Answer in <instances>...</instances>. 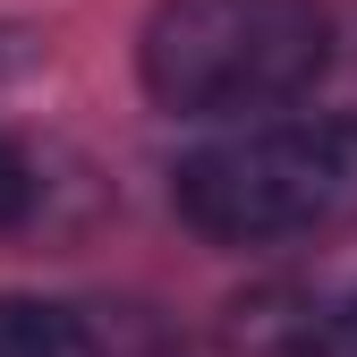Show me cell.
Here are the masks:
<instances>
[{
    "label": "cell",
    "instance_id": "5",
    "mask_svg": "<svg viewBox=\"0 0 357 357\" xmlns=\"http://www.w3.org/2000/svg\"><path fill=\"white\" fill-rule=\"evenodd\" d=\"M34 213V162L17 153V137H0V230H17Z\"/></svg>",
    "mask_w": 357,
    "mask_h": 357
},
{
    "label": "cell",
    "instance_id": "1",
    "mask_svg": "<svg viewBox=\"0 0 357 357\" xmlns=\"http://www.w3.org/2000/svg\"><path fill=\"white\" fill-rule=\"evenodd\" d=\"M324 0H162L145 17L137 68L145 94L178 119H247L298 102L332 68Z\"/></svg>",
    "mask_w": 357,
    "mask_h": 357
},
{
    "label": "cell",
    "instance_id": "6",
    "mask_svg": "<svg viewBox=\"0 0 357 357\" xmlns=\"http://www.w3.org/2000/svg\"><path fill=\"white\" fill-rule=\"evenodd\" d=\"M26 68H34V34H26L17 17H0V85L26 77Z\"/></svg>",
    "mask_w": 357,
    "mask_h": 357
},
{
    "label": "cell",
    "instance_id": "3",
    "mask_svg": "<svg viewBox=\"0 0 357 357\" xmlns=\"http://www.w3.org/2000/svg\"><path fill=\"white\" fill-rule=\"evenodd\" d=\"M264 357H357V289L349 298H273L255 306V324H238Z\"/></svg>",
    "mask_w": 357,
    "mask_h": 357
},
{
    "label": "cell",
    "instance_id": "4",
    "mask_svg": "<svg viewBox=\"0 0 357 357\" xmlns=\"http://www.w3.org/2000/svg\"><path fill=\"white\" fill-rule=\"evenodd\" d=\"M0 357H102V349L52 298H0Z\"/></svg>",
    "mask_w": 357,
    "mask_h": 357
},
{
    "label": "cell",
    "instance_id": "2",
    "mask_svg": "<svg viewBox=\"0 0 357 357\" xmlns=\"http://www.w3.org/2000/svg\"><path fill=\"white\" fill-rule=\"evenodd\" d=\"M170 204L213 247L332 238L357 221V119H264L178 162Z\"/></svg>",
    "mask_w": 357,
    "mask_h": 357
}]
</instances>
